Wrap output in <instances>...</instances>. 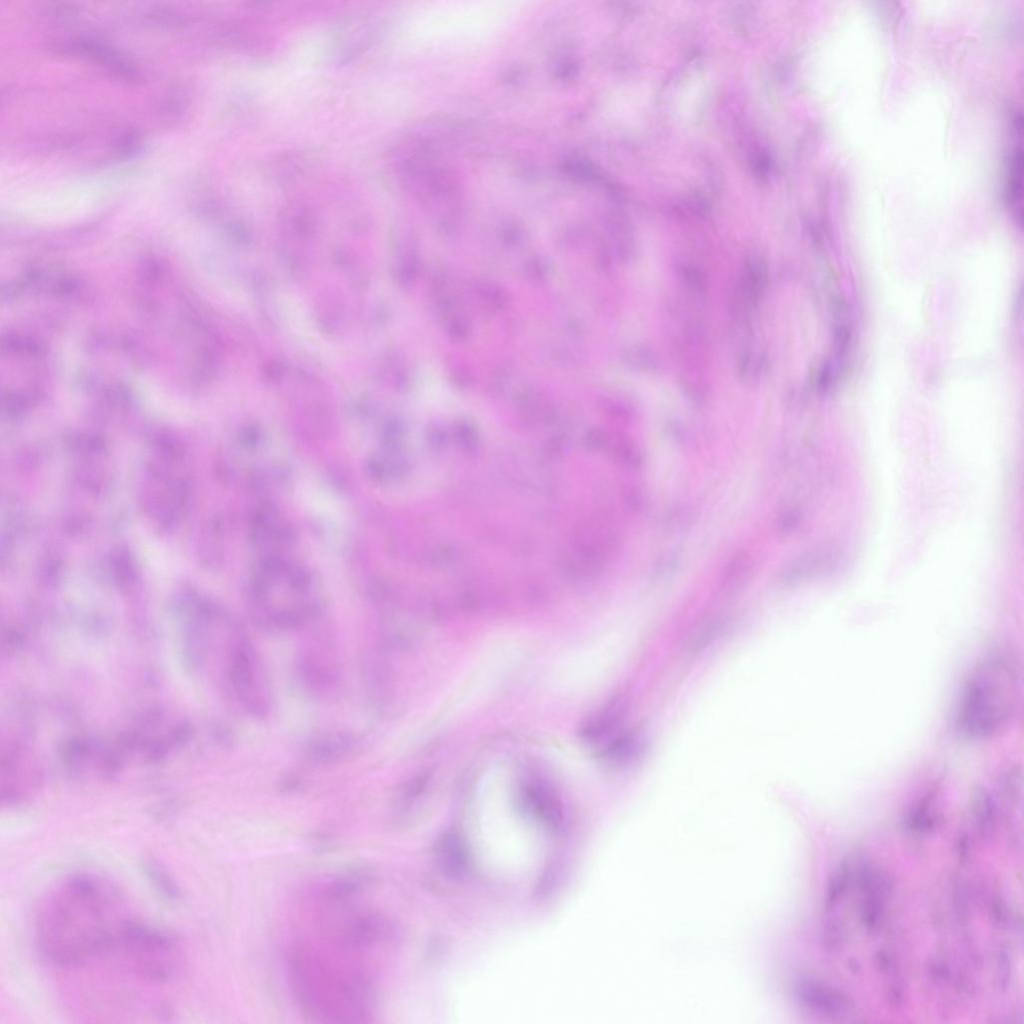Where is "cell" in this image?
Instances as JSON below:
<instances>
[{"label":"cell","mask_w":1024,"mask_h":1024,"mask_svg":"<svg viewBox=\"0 0 1024 1024\" xmlns=\"http://www.w3.org/2000/svg\"><path fill=\"white\" fill-rule=\"evenodd\" d=\"M753 570V562L747 552H737L723 568L720 578L722 592L733 594L741 590L749 581Z\"/></svg>","instance_id":"10"},{"label":"cell","mask_w":1024,"mask_h":1024,"mask_svg":"<svg viewBox=\"0 0 1024 1024\" xmlns=\"http://www.w3.org/2000/svg\"><path fill=\"white\" fill-rule=\"evenodd\" d=\"M623 704L620 702L610 705L601 712L585 730L589 741L599 742L600 739L610 735L621 721L623 715Z\"/></svg>","instance_id":"14"},{"label":"cell","mask_w":1024,"mask_h":1024,"mask_svg":"<svg viewBox=\"0 0 1024 1024\" xmlns=\"http://www.w3.org/2000/svg\"><path fill=\"white\" fill-rule=\"evenodd\" d=\"M433 855L439 870L451 880L466 877L470 867L468 847L455 831L442 833L434 843Z\"/></svg>","instance_id":"6"},{"label":"cell","mask_w":1024,"mask_h":1024,"mask_svg":"<svg viewBox=\"0 0 1024 1024\" xmlns=\"http://www.w3.org/2000/svg\"><path fill=\"white\" fill-rule=\"evenodd\" d=\"M797 999L807 1008L829 1014H842L849 1008L848 1000L838 992L812 980L795 985Z\"/></svg>","instance_id":"8"},{"label":"cell","mask_w":1024,"mask_h":1024,"mask_svg":"<svg viewBox=\"0 0 1024 1024\" xmlns=\"http://www.w3.org/2000/svg\"><path fill=\"white\" fill-rule=\"evenodd\" d=\"M646 748L644 731L633 729L613 739L602 751V758L610 765L625 766L641 757Z\"/></svg>","instance_id":"9"},{"label":"cell","mask_w":1024,"mask_h":1024,"mask_svg":"<svg viewBox=\"0 0 1024 1024\" xmlns=\"http://www.w3.org/2000/svg\"><path fill=\"white\" fill-rule=\"evenodd\" d=\"M358 739L348 732H332L310 738L303 747L305 757L314 763L331 764L354 753Z\"/></svg>","instance_id":"7"},{"label":"cell","mask_w":1024,"mask_h":1024,"mask_svg":"<svg viewBox=\"0 0 1024 1024\" xmlns=\"http://www.w3.org/2000/svg\"><path fill=\"white\" fill-rule=\"evenodd\" d=\"M132 920L128 902L113 882L90 872L74 873L43 898L34 920V941L50 964L83 967L104 957Z\"/></svg>","instance_id":"1"},{"label":"cell","mask_w":1024,"mask_h":1024,"mask_svg":"<svg viewBox=\"0 0 1024 1024\" xmlns=\"http://www.w3.org/2000/svg\"><path fill=\"white\" fill-rule=\"evenodd\" d=\"M520 814L547 831L558 832L564 825L562 804L552 789L541 781L524 783L516 796Z\"/></svg>","instance_id":"4"},{"label":"cell","mask_w":1024,"mask_h":1024,"mask_svg":"<svg viewBox=\"0 0 1024 1024\" xmlns=\"http://www.w3.org/2000/svg\"><path fill=\"white\" fill-rule=\"evenodd\" d=\"M1006 200L1016 217L1021 221L1022 197V151L1014 147L1008 158Z\"/></svg>","instance_id":"12"},{"label":"cell","mask_w":1024,"mask_h":1024,"mask_svg":"<svg viewBox=\"0 0 1024 1024\" xmlns=\"http://www.w3.org/2000/svg\"><path fill=\"white\" fill-rule=\"evenodd\" d=\"M1018 693L1014 664L1002 655L985 658L964 686L957 711L959 731L974 739L997 734L1014 714Z\"/></svg>","instance_id":"2"},{"label":"cell","mask_w":1024,"mask_h":1024,"mask_svg":"<svg viewBox=\"0 0 1024 1024\" xmlns=\"http://www.w3.org/2000/svg\"><path fill=\"white\" fill-rule=\"evenodd\" d=\"M106 956L118 959L138 980L151 985L172 983L185 966L184 951L173 935L135 919Z\"/></svg>","instance_id":"3"},{"label":"cell","mask_w":1024,"mask_h":1024,"mask_svg":"<svg viewBox=\"0 0 1024 1024\" xmlns=\"http://www.w3.org/2000/svg\"><path fill=\"white\" fill-rule=\"evenodd\" d=\"M142 865L143 871L154 889L168 899L176 900L180 897V888L176 880L159 861L150 858L146 859Z\"/></svg>","instance_id":"13"},{"label":"cell","mask_w":1024,"mask_h":1024,"mask_svg":"<svg viewBox=\"0 0 1024 1024\" xmlns=\"http://www.w3.org/2000/svg\"><path fill=\"white\" fill-rule=\"evenodd\" d=\"M378 24L370 18H359L352 23H346L332 43V60L337 64H345L364 53L376 39Z\"/></svg>","instance_id":"5"},{"label":"cell","mask_w":1024,"mask_h":1024,"mask_svg":"<svg viewBox=\"0 0 1024 1024\" xmlns=\"http://www.w3.org/2000/svg\"><path fill=\"white\" fill-rule=\"evenodd\" d=\"M297 669L303 685L314 693L326 692L336 683V676L330 670L309 657H302Z\"/></svg>","instance_id":"11"}]
</instances>
